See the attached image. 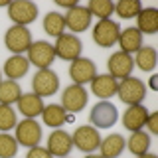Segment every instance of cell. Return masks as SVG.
Wrapping results in <instances>:
<instances>
[{"label": "cell", "mask_w": 158, "mask_h": 158, "mask_svg": "<svg viewBox=\"0 0 158 158\" xmlns=\"http://www.w3.org/2000/svg\"><path fill=\"white\" fill-rule=\"evenodd\" d=\"M117 95L125 105H140L142 99L146 97V85L136 77H127L118 83Z\"/></svg>", "instance_id": "1"}, {"label": "cell", "mask_w": 158, "mask_h": 158, "mask_svg": "<svg viewBox=\"0 0 158 158\" xmlns=\"http://www.w3.org/2000/svg\"><path fill=\"white\" fill-rule=\"evenodd\" d=\"M4 44L14 56H20L22 52H28V48L32 46V34L26 26H10L4 36Z\"/></svg>", "instance_id": "2"}, {"label": "cell", "mask_w": 158, "mask_h": 158, "mask_svg": "<svg viewBox=\"0 0 158 158\" xmlns=\"http://www.w3.org/2000/svg\"><path fill=\"white\" fill-rule=\"evenodd\" d=\"M56 59V52H53V46L44 40H38V42H32V46L28 48V61L32 65H36L38 69H49V65Z\"/></svg>", "instance_id": "3"}, {"label": "cell", "mask_w": 158, "mask_h": 158, "mask_svg": "<svg viewBox=\"0 0 158 158\" xmlns=\"http://www.w3.org/2000/svg\"><path fill=\"white\" fill-rule=\"evenodd\" d=\"M8 18L16 26H28L38 18V6L30 0H16L8 4Z\"/></svg>", "instance_id": "4"}, {"label": "cell", "mask_w": 158, "mask_h": 158, "mask_svg": "<svg viewBox=\"0 0 158 158\" xmlns=\"http://www.w3.org/2000/svg\"><path fill=\"white\" fill-rule=\"evenodd\" d=\"M118 34H121V28H118L117 22H113V20H99L95 24V28H93V42L99 48H113L118 42Z\"/></svg>", "instance_id": "5"}, {"label": "cell", "mask_w": 158, "mask_h": 158, "mask_svg": "<svg viewBox=\"0 0 158 158\" xmlns=\"http://www.w3.org/2000/svg\"><path fill=\"white\" fill-rule=\"evenodd\" d=\"M81 49H83L81 40L73 34H61L59 38H56L53 52L57 57L65 59V61H75L77 57H81Z\"/></svg>", "instance_id": "6"}, {"label": "cell", "mask_w": 158, "mask_h": 158, "mask_svg": "<svg viewBox=\"0 0 158 158\" xmlns=\"http://www.w3.org/2000/svg\"><path fill=\"white\" fill-rule=\"evenodd\" d=\"M117 118H118V111H117V107L113 105V103H109V101L97 103V105L91 109V113H89V121H91V125L97 127V128L113 127L117 123Z\"/></svg>", "instance_id": "7"}, {"label": "cell", "mask_w": 158, "mask_h": 158, "mask_svg": "<svg viewBox=\"0 0 158 158\" xmlns=\"http://www.w3.org/2000/svg\"><path fill=\"white\" fill-rule=\"evenodd\" d=\"M32 87L38 97H52L59 89V79L52 69H38V73L32 79Z\"/></svg>", "instance_id": "8"}, {"label": "cell", "mask_w": 158, "mask_h": 158, "mask_svg": "<svg viewBox=\"0 0 158 158\" xmlns=\"http://www.w3.org/2000/svg\"><path fill=\"white\" fill-rule=\"evenodd\" d=\"M71 140H73V146H77L79 150L87 152V154H91L93 150H97L99 144H101V135H99V131L95 127H77L75 132L71 135Z\"/></svg>", "instance_id": "9"}, {"label": "cell", "mask_w": 158, "mask_h": 158, "mask_svg": "<svg viewBox=\"0 0 158 158\" xmlns=\"http://www.w3.org/2000/svg\"><path fill=\"white\" fill-rule=\"evenodd\" d=\"M42 140V127L34 118H24L16 125V142L22 146L34 148Z\"/></svg>", "instance_id": "10"}, {"label": "cell", "mask_w": 158, "mask_h": 158, "mask_svg": "<svg viewBox=\"0 0 158 158\" xmlns=\"http://www.w3.org/2000/svg\"><path fill=\"white\" fill-rule=\"evenodd\" d=\"M97 75V65L87 57H77L75 61H71L69 65V77L73 79L75 85H85L91 83Z\"/></svg>", "instance_id": "11"}, {"label": "cell", "mask_w": 158, "mask_h": 158, "mask_svg": "<svg viewBox=\"0 0 158 158\" xmlns=\"http://www.w3.org/2000/svg\"><path fill=\"white\" fill-rule=\"evenodd\" d=\"M87 91L83 89V85H69L63 89V95H61V107L63 111H69V113H79L83 107L87 105Z\"/></svg>", "instance_id": "12"}, {"label": "cell", "mask_w": 158, "mask_h": 158, "mask_svg": "<svg viewBox=\"0 0 158 158\" xmlns=\"http://www.w3.org/2000/svg\"><path fill=\"white\" fill-rule=\"evenodd\" d=\"M109 67V75H113L115 79H127L131 77L132 69H135V61L132 57L125 52H115L107 61Z\"/></svg>", "instance_id": "13"}, {"label": "cell", "mask_w": 158, "mask_h": 158, "mask_svg": "<svg viewBox=\"0 0 158 158\" xmlns=\"http://www.w3.org/2000/svg\"><path fill=\"white\" fill-rule=\"evenodd\" d=\"M63 20H65V28H69L73 32V36H75V34H81L89 28V24H91V14H89V10L85 6H79L77 4V6L67 10V14L63 16Z\"/></svg>", "instance_id": "14"}, {"label": "cell", "mask_w": 158, "mask_h": 158, "mask_svg": "<svg viewBox=\"0 0 158 158\" xmlns=\"http://www.w3.org/2000/svg\"><path fill=\"white\" fill-rule=\"evenodd\" d=\"M71 148H73V140H71V135H69V132L56 128V131L49 135V138H48V152L52 156L63 158V156H67L69 152H71Z\"/></svg>", "instance_id": "15"}, {"label": "cell", "mask_w": 158, "mask_h": 158, "mask_svg": "<svg viewBox=\"0 0 158 158\" xmlns=\"http://www.w3.org/2000/svg\"><path fill=\"white\" fill-rule=\"evenodd\" d=\"M146 118H148V109L142 105H131L123 115V127L131 132L142 131V127L146 125Z\"/></svg>", "instance_id": "16"}, {"label": "cell", "mask_w": 158, "mask_h": 158, "mask_svg": "<svg viewBox=\"0 0 158 158\" xmlns=\"http://www.w3.org/2000/svg\"><path fill=\"white\" fill-rule=\"evenodd\" d=\"M117 87H118V81L113 75H109V73H105V75H95V79L91 81L93 95H97L103 101L113 97V95H117Z\"/></svg>", "instance_id": "17"}, {"label": "cell", "mask_w": 158, "mask_h": 158, "mask_svg": "<svg viewBox=\"0 0 158 158\" xmlns=\"http://www.w3.org/2000/svg\"><path fill=\"white\" fill-rule=\"evenodd\" d=\"M18 109L26 118H36L44 111V101L36 93H22L18 99Z\"/></svg>", "instance_id": "18"}, {"label": "cell", "mask_w": 158, "mask_h": 158, "mask_svg": "<svg viewBox=\"0 0 158 158\" xmlns=\"http://www.w3.org/2000/svg\"><path fill=\"white\" fill-rule=\"evenodd\" d=\"M136 30L140 34H152L158 32V10L156 8H142L140 12L136 14Z\"/></svg>", "instance_id": "19"}, {"label": "cell", "mask_w": 158, "mask_h": 158, "mask_svg": "<svg viewBox=\"0 0 158 158\" xmlns=\"http://www.w3.org/2000/svg\"><path fill=\"white\" fill-rule=\"evenodd\" d=\"M118 46H121V52H125L131 56L132 52H138L142 48V34L138 32L136 28H127L118 34Z\"/></svg>", "instance_id": "20"}, {"label": "cell", "mask_w": 158, "mask_h": 158, "mask_svg": "<svg viewBox=\"0 0 158 158\" xmlns=\"http://www.w3.org/2000/svg\"><path fill=\"white\" fill-rule=\"evenodd\" d=\"M28 67H30V61L24 56H10L6 61H4V75L12 81L24 77L28 73Z\"/></svg>", "instance_id": "21"}, {"label": "cell", "mask_w": 158, "mask_h": 158, "mask_svg": "<svg viewBox=\"0 0 158 158\" xmlns=\"http://www.w3.org/2000/svg\"><path fill=\"white\" fill-rule=\"evenodd\" d=\"M125 144H127V140L123 138V135H117V132L115 135H109L105 140H101V144H99L101 156L103 158H117L125 150Z\"/></svg>", "instance_id": "22"}, {"label": "cell", "mask_w": 158, "mask_h": 158, "mask_svg": "<svg viewBox=\"0 0 158 158\" xmlns=\"http://www.w3.org/2000/svg\"><path fill=\"white\" fill-rule=\"evenodd\" d=\"M42 118L48 127L59 128L67 121V113L63 111L61 105H48V107H44V111H42Z\"/></svg>", "instance_id": "23"}, {"label": "cell", "mask_w": 158, "mask_h": 158, "mask_svg": "<svg viewBox=\"0 0 158 158\" xmlns=\"http://www.w3.org/2000/svg\"><path fill=\"white\" fill-rule=\"evenodd\" d=\"M20 95H22V89H20L18 81L6 79V81L0 83V105H12V103H18Z\"/></svg>", "instance_id": "24"}, {"label": "cell", "mask_w": 158, "mask_h": 158, "mask_svg": "<svg viewBox=\"0 0 158 158\" xmlns=\"http://www.w3.org/2000/svg\"><path fill=\"white\" fill-rule=\"evenodd\" d=\"M125 146L135 156H142V154H146L148 148H150V136H148L146 132H142V131H136V132L131 135V138L127 140Z\"/></svg>", "instance_id": "25"}, {"label": "cell", "mask_w": 158, "mask_h": 158, "mask_svg": "<svg viewBox=\"0 0 158 158\" xmlns=\"http://www.w3.org/2000/svg\"><path fill=\"white\" fill-rule=\"evenodd\" d=\"M142 71H152L156 67V49L152 46H142L136 52V57L132 59Z\"/></svg>", "instance_id": "26"}, {"label": "cell", "mask_w": 158, "mask_h": 158, "mask_svg": "<svg viewBox=\"0 0 158 158\" xmlns=\"http://www.w3.org/2000/svg\"><path fill=\"white\" fill-rule=\"evenodd\" d=\"M44 30H46L49 36L59 38L63 34V30H65V20L57 12H48L44 16Z\"/></svg>", "instance_id": "27"}, {"label": "cell", "mask_w": 158, "mask_h": 158, "mask_svg": "<svg viewBox=\"0 0 158 158\" xmlns=\"http://www.w3.org/2000/svg\"><path fill=\"white\" fill-rule=\"evenodd\" d=\"M87 10L91 16H97L99 20H109V16L115 12V4L111 0H91Z\"/></svg>", "instance_id": "28"}, {"label": "cell", "mask_w": 158, "mask_h": 158, "mask_svg": "<svg viewBox=\"0 0 158 158\" xmlns=\"http://www.w3.org/2000/svg\"><path fill=\"white\" fill-rule=\"evenodd\" d=\"M142 10L138 0H121L115 4V12L118 14V18L128 20V18H136V14Z\"/></svg>", "instance_id": "29"}, {"label": "cell", "mask_w": 158, "mask_h": 158, "mask_svg": "<svg viewBox=\"0 0 158 158\" xmlns=\"http://www.w3.org/2000/svg\"><path fill=\"white\" fill-rule=\"evenodd\" d=\"M16 111L10 105H0V131L8 132L10 128H16Z\"/></svg>", "instance_id": "30"}, {"label": "cell", "mask_w": 158, "mask_h": 158, "mask_svg": "<svg viewBox=\"0 0 158 158\" xmlns=\"http://www.w3.org/2000/svg\"><path fill=\"white\" fill-rule=\"evenodd\" d=\"M18 154V142L8 132L0 135V158H14Z\"/></svg>", "instance_id": "31"}, {"label": "cell", "mask_w": 158, "mask_h": 158, "mask_svg": "<svg viewBox=\"0 0 158 158\" xmlns=\"http://www.w3.org/2000/svg\"><path fill=\"white\" fill-rule=\"evenodd\" d=\"M26 158H53L52 154L48 152V148H42V146H34L28 150Z\"/></svg>", "instance_id": "32"}, {"label": "cell", "mask_w": 158, "mask_h": 158, "mask_svg": "<svg viewBox=\"0 0 158 158\" xmlns=\"http://www.w3.org/2000/svg\"><path fill=\"white\" fill-rule=\"evenodd\" d=\"M150 135H158V113H148V118H146V125Z\"/></svg>", "instance_id": "33"}, {"label": "cell", "mask_w": 158, "mask_h": 158, "mask_svg": "<svg viewBox=\"0 0 158 158\" xmlns=\"http://www.w3.org/2000/svg\"><path fill=\"white\" fill-rule=\"evenodd\" d=\"M57 6H65V8H73L77 6L75 2H67V0H57Z\"/></svg>", "instance_id": "34"}, {"label": "cell", "mask_w": 158, "mask_h": 158, "mask_svg": "<svg viewBox=\"0 0 158 158\" xmlns=\"http://www.w3.org/2000/svg\"><path fill=\"white\" fill-rule=\"evenodd\" d=\"M156 79H158L156 75H152V77H150V87H152V89H156Z\"/></svg>", "instance_id": "35"}, {"label": "cell", "mask_w": 158, "mask_h": 158, "mask_svg": "<svg viewBox=\"0 0 158 158\" xmlns=\"http://www.w3.org/2000/svg\"><path fill=\"white\" fill-rule=\"evenodd\" d=\"M138 158H158L156 154H150V152H146V154H142V156H138Z\"/></svg>", "instance_id": "36"}, {"label": "cell", "mask_w": 158, "mask_h": 158, "mask_svg": "<svg viewBox=\"0 0 158 158\" xmlns=\"http://www.w3.org/2000/svg\"><path fill=\"white\" fill-rule=\"evenodd\" d=\"M85 158H103V156H101V154H87Z\"/></svg>", "instance_id": "37"}, {"label": "cell", "mask_w": 158, "mask_h": 158, "mask_svg": "<svg viewBox=\"0 0 158 158\" xmlns=\"http://www.w3.org/2000/svg\"><path fill=\"white\" fill-rule=\"evenodd\" d=\"M0 79H2V77H0ZM0 83H2V81H0Z\"/></svg>", "instance_id": "38"}]
</instances>
